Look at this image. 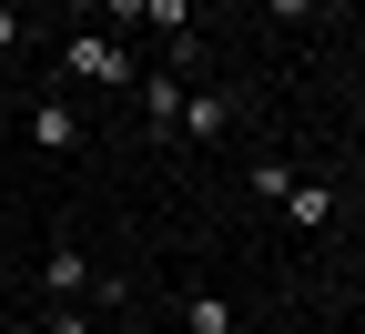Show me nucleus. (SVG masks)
<instances>
[{"label":"nucleus","instance_id":"f257e3e1","mask_svg":"<svg viewBox=\"0 0 365 334\" xmlns=\"http://www.w3.org/2000/svg\"><path fill=\"white\" fill-rule=\"evenodd\" d=\"M51 81H81V91H132V81H143V51H132L122 31H61Z\"/></svg>","mask_w":365,"mask_h":334},{"label":"nucleus","instance_id":"f03ea898","mask_svg":"<svg viewBox=\"0 0 365 334\" xmlns=\"http://www.w3.org/2000/svg\"><path fill=\"white\" fill-rule=\"evenodd\" d=\"M41 283H51V304H122V283H112L102 263H91V254L71 244V233H61L51 254H41Z\"/></svg>","mask_w":365,"mask_h":334},{"label":"nucleus","instance_id":"7ed1b4c3","mask_svg":"<svg viewBox=\"0 0 365 334\" xmlns=\"http://www.w3.org/2000/svg\"><path fill=\"white\" fill-rule=\"evenodd\" d=\"M21 142H31V152H81V102H71V91H31V112H21Z\"/></svg>","mask_w":365,"mask_h":334},{"label":"nucleus","instance_id":"20e7f679","mask_svg":"<svg viewBox=\"0 0 365 334\" xmlns=\"http://www.w3.org/2000/svg\"><path fill=\"white\" fill-rule=\"evenodd\" d=\"M234 122H244V91H213V81H193V91H182V132H173V142H223Z\"/></svg>","mask_w":365,"mask_h":334},{"label":"nucleus","instance_id":"39448f33","mask_svg":"<svg viewBox=\"0 0 365 334\" xmlns=\"http://www.w3.org/2000/svg\"><path fill=\"white\" fill-rule=\"evenodd\" d=\"M132 91H143V122L173 142V132H182V91H193V71H173V61H143V81H132Z\"/></svg>","mask_w":365,"mask_h":334},{"label":"nucleus","instance_id":"423d86ee","mask_svg":"<svg viewBox=\"0 0 365 334\" xmlns=\"http://www.w3.org/2000/svg\"><path fill=\"white\" fill-rule=\"evenodd\" d=\"M284 223L294 233H325L335 223V182H284Z\"/></svg>","mask_w":365,"mask_h":334},{"label":"nucleus","instance_id":"0eeeda50","mask_svg":"<svg viewBox=\"0 0 365 334\" xmlns=\"http://www.w3.org/2000/svg\"><path fill=\"white\" fill-rule=\"evenodd\" d=\"M182 334H244L223 294H182Z\"/></svg>","mask_w":365,"mask_h":334},{"label":"nucleus","instance_id":"6e6552de","mask_svg":"<svg viewBox=\"0 0 365 334\" xmlns=\"http://www.w3.org/2000/svg\"><path fill=\"white\" fill-rule=\"evenodd\" d=\"M41 334H102V324H91L81 304H51V314H41Z\"/></svg>","mask_w":365,"mask_h":334},{"label":"nucleus","instance_id":"1a4fd4ad","mask_svg":"<svg viewBox=\"0 0 365 334\" xmlns=\"http://www.w3.org/2000/svg\"><path fill=\"white\" fill-rule=\"evenodd\" d=\"M21 41H31V11H21V0H0V51H21Z\"/></svg>","mask_w":365,"mask_h":334},{"label":"nucleus","instance_id":"9d476101","mask_svg":"<svg viewBox=\"0 0 365 334\" xmlns=\"http://www.w3.org/2000/svg\"><path fill=\"white\" fill-rule=\"evenodd\" d=\"M325 0H264V21H314Z\"/></svg>","mask_w":365,"mask_h":334},{"label":"nucleus","instance_id":"9b49d317","mask_svg":"<svg viewBox=\"0 0 365 334\" xmlns=\"http://www.w3.org/2000/svg\"><path fill=\"white\" fill-rule=\"evenodd\" d=\"M61 11H71V21H102V11H112V0H61Z\"/></svg>","mask_w":365,"mask_h":334},{"label":"nucleus","instance_id":"f8f14e48","mask_svg":"<svg viewBox=\"0 0 365 334\" xmlns=\"http://www.w3.org/2000/svg\"><path fill=\"white\" fill-rule=\"evenodd\" d=\"M0 334H41V324H0Z\"/></svg>","mask_w":365,"mask_h":334},{"label":"nucleus","instance_id":"ddd939ff","mask_svg":"<svg viewBox=\"0 0 365 334\" xmlns=\"http://www.w3.org/2000/svg\"><path fill=\"white\" fill-rule=\"evenodd\" d=\"M0 152H11V132H0Z\"/></svg>","mask_w":365,"mask_h":334}]
</instances>
